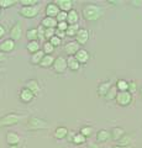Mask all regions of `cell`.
<instances>
[{
	"label": "cell",
	"instance_id": "obj_1",
	"mask_svg": "<svg viewBox=\"0 0 142 148\" xmlns=\"http://www.w3.org/2000/svg\"><path fill=\"white\" fill-rule=\"evenodd\" d=\"M103 14H104L103 9L98 5H94V4H88V5H85L83 9H82V15H83V17L88 21L99 20V18H102Z\"/></svg>",
	"mask_w": 142,
	"mask_h": 148
},
{
	"label": "cell",
	"instance_id": "obj_2",
	"mask_svg": "<svg viewBox=\"0 0 142 148\" xmlns=\"http://www.w3.org/2000/svg\"><path fill=\"white\" fill-rule=\"evenodd\" d=\"M22 120V117L20 115L16 114H8L5 116L0 117V127H5V126H11V125H15L17 122H20Z\"/></svg>",
	"mask_w": 142,
	"mask_h": 148
},
{
	"label": "cell",
	"instance_id": "obj_3",
	"mask_svg": "<svg viewBox=\"0 0 142 148\" xmlns=\"http://www.w3.org/2000/svg\"><path fill=\"white\" fill-rule=\"evenodd\" d=\"M116 101L120 106H127L132 101V94L129 91H119L116 96Z\"/></svg>",
	"mask_w": 142,
	"mask_h": 148
},
{
	"label": "cell",
	"instance_id": "obj_4",
	"mask_svg": "<svg viewBox=\"0 0 142 148\" xmlns=\"http://www.w3.org/2000/svg\"><path fill=\"white\" fill-rule=\"evenodd\" d=\"M38 10H40L38 5H36V6H22L20 9V15L24 16V17H27V18H32L35 16H37Z\"/></svg>",
	"mask_w": 142,
	"mask_h": 148
},
{
	"label": "cell",
	"instance_id": "obj_5",
	"mask_svg": "<svg viewBox=\"0 0 142 148\" xmlns=\"http://www.w3.org/2000/svg\"><path fill=\"white\" fill-rule=\"evenodd\" d=\"M67 68V59L63 57H57L53 64V71L56 73H63Z\"/></svg>",
	"mask_w": 142,
	"mask_h": 148
},
{
	"label": "cell",
	"instance_id": "obj_6",
	"mask_svg": "<svg viewBox=\"0 0 142 148\" xmlns=\"http://www.w3.org/2000/svg\"><path fill=\"white\" fill-rule=\"evenodd\" d=\"M29 126L34 130H42V128H47L48 127V123L42 119H36V117H32L29 121Z\"/></svg>",
	"mask_w": 142,
	"mask_h": 148
},
{
	"label": "cell",
	"instance_id": "obj_7",
	"mask_svg": "<svg viewBox=\"0 0 142 148\" xmlns=\"http://www.w3.org/2000/svg\"><path fill=\"white\" fill-rule=\"evenodd\" d=\"M15 49V41H12L11 38H8L5 41H3L0 43V52L3 53H10Z\"/></svg>",
	"mask_w": 142,
	"mask_h": 148
},
{
	"label": "cell",
	"instance_id": "obj_8",
	"mask_svg": "<svg viewBox=\"0 0 142 148\" xmlns=\"http://www.w3.org/2000/svg\"><path fill=\"white\" fill-rule=\"evenodd\" d=\"M59 12H61V9L58 8V5L56 3H49L48 5L46 6V15H47L48 17H54L56 18Z\"/></svg>",
	"mask_w": 142,
	"mask_h": 148
},
{
	"label": "cell",
	"instance_id": "obj_9",
	"mask_svg": "<svg viewBox=\"0 0 142 148\" xmlns=\"http://www.w3.org/2000/svg\"><path fill=\"white\" fill-rule=\"evenodd\" d=\"M22 36V27H21V24L20 22H17L12 26V29L10 31V37L12 41H19Z\"/></svg>",
	"mask_w": 142,
	"mask_h": 148
},
{
	"label": "cell",
	"instance_id": "obj_10",
	"mask_svg": "<svg viewBox=\"0 0 142 148\" xmlns=\"http://www.w3.org/2000/svg\"><path fill=\"white\" fill-rule=\"evenodd\" d=\"M80 49V45L77 42V41H74V42H68L66 43L64 46V51H66V53L67 54H69V56H75L77 52Z\"/></svg>",
	"mask_w": 142,
	"mask_h": 148
},
{
	"label": "cell",
	"instance_id": "obj_11",
	"mask_svg": "<svg viewBox=\"0 0 142 148\" xmlns=\"http://www.w3.org/2000/svg\"><path fill=\"white\" fill-rule=\"evenodd\" d=\"M35 98V94L30 89H27V88H24V89H21L20 91V99L22 103H30V101H32Z\"/></svg>",
	"mask_w": 142,
	"mask_h": 148
},
{
	"label": "cell",
	"instance_id": "obj_12",
	"mask_svg": "<svg viewBox=\"0 0 142 148\" xmlns=\"http://www.w3.org/2000/svg\"><path fill=\"white\" fill-rule=\"evenodd\" d=\"M74 57H75V59H77V61L79 62L80 64H83V63H86V62L89 61L90 53H89L86 49H82V48H80V49L77 52V54L74 56Z\"/></svg>",
	"mask_w": 142,
	"mask_h": 148
},
{
	"label": "cell",
	"instance_id": "obj_13",
	"mask_svg": "<svg viewBox=\"0 0 142 148\" xmlns=\"http://www.w3.org/2000/svg\"><path fill=\"white\" fill-rule=\"evenodd\" d=\"M75 37H77V42L82 46V45H84V43L88 42L89 32H88V30H85V29H80L79 31H78V34H77Z\"/></svg>",
	"mask_w": 142,
	"mask_h": 148
},
{
	"label": "cell",
	"instance_id": "obj_14",
	"mask_svg": "<svg viewBox=\"0 0 142 148\" xmlns=\"http://www.w3.org/2000/svg\"><path fill=\"white\" fill-rule=\"evenodd\" d=\"M56 4L58 5V8L61 9V11L64 12H69L71 10H73V1L72 0H57Z\"/></svg>",
	"mask_w": 142,
	"mask_h": 148
},
{
	"label": "cell",
	"instance_id": "obj_15",
	"mask_svg": "<svg viewBox=\"0 0 142 148\" xmlns=\"http://www.w3.org/2000/svg\"><path fill=\"white\" fill-rule=\"evenodd\" d=\"M57 25H58V22L54 17L46 16L42 18V21H41V26H43L45 29H56Z\"/></svg>",
	"mask_w": 142,
	"mask_h": 148
},
{
	"label": "cell",
	"instance_id": "obj_16",
	"mask_svg": "<svg viewBox=\"0 0 142 148\" xmlns=\"http://www.w3.org/2000/svg\"><path fill=\"white\" fill-rule=\"evenodd\" d=\"M110 133H111V138L114 141H120L121 138L126 135L125 130H123L122 127H114L111 131H110Z\"/></svg>",
	"mask_w": 142,
	"mask_h": 148
},
{
	"label": "cell",
	"instance_id": "obj_17",
	"mask_svg": "<svg viewBox=\"0 0 142 148\" xmlns=\"http://www.w3.org/2000/svg\"><path fill=\"white\" fill-rule=\"evenodd\" d=\"M20 141H21L20 136L15 132H9L6 135V142L9 143V146H17Z\"/></svg>",
	"mask_w": 142,
	"mask_h": 148
},
{
	"label": "cell",
	"instance_id": "obj_18",
	"mask_svg": "<svg viewBox=\"0 0 142 148\" xmlns=\"http://www.w3.org/2000/svg\"><path fill=\"white\" fill-rule=\"evenodd\" d=\"M67 67L71 69V71L75 72V71H79L80 68V63L77 61L74 56H69V57L67 58Z\"/></svg>",
	"mask_w": 142,
	"mask_h": 148
},
{
	"label": "cell",
	"instance_id": "obj_19",
	"mask_svg": "<svg viewBox=\"0 0 142 148\" xmlns=\"http://www.w3.org/2000/svg\"><path fill=\"white\" fill-rule=\"evenodd\" d=\"M111 82L110 80H108V82H104V83H102V84L99 85V88H98V94L100 95V96H104L105 98V95L108 94V91L111 89Z\"/></svg>",
	"mask_w": 142,
	"mask_h": 148
},
{
	"label": "cell",
	"instance_id": "obj_20",
	"mask_svg": "<svg viewBox=\"0 0 142 148\" xmlns=\"http://www.w3.org/2000/svg\"><path fill=\"white\" fill-rule=\"evenodd\" d=\"M111 138V133L106 130H100L97 133V142H106Z\"/></svg>",
	"mask_w": 142,
	"mask_h": 148
},
{
	"label": "cell",
	"instance_id": "obj_21",
	"mask_svg": "<svg viewBox=\"0 0 142 148\" xmlns=\"http://www.w3.org/2000/svg\"><path fill=\"white\" fill-rule=\"evenodd\" d=\"M25 88H27V89H30L31 91L34 92L35 95L37 94L38 90H40L38 82H37V80H35V79H30V80H27V82H26V86H25Z\"/></svg>",
	"mask_w": 142,
	"mask_h": 148
},
{
	"label": "cell",
	"instance_id": "obj_22",
	"mask_svg": "<svg viewBox=\"0 0 142 148\" xmlns=\"http://www.w3.org/2000/svg\"><path fill=\"white\" fill-rule=\"evenodd\" d=\"M78 20H79V15H78L77 10H71L67 15V22L69 25H77Z\"/></svg>",
	"mask_w": 142,
	"mask_h": 148
},
{
	"label": "cell",
	"instance_id": "obj_23",
	"mask_svg": "<svg viewBox=\"0 0 142 148\" xmlns=\"http://www.w3.org/2000/svg\"><path fill=\"white\" fill-rule=\"evenodd\" d=\"M68 133H69L68 132V130L66 127L61 126V127L56 128V131H54V137H56L57 140H63V138H66L68 136Z\"/></svg>",
	"mask_w": 142,
	"mask_h": 148
},
{
	"label": "cell",
	"instance_id": "obj_24",
	"mask_svg": "<svg viewBox=\"0 0 142 148\" xmlns=\"http://www.w3.org/2000/svg\"><path fill=\"white\" fill-rule=\"evenodd\" d=\"M54 61H56V58H53L52 56H48V54H46L45 57H43V59H42V62L40 63V66H41V67H43V68L53 67Z\"/></svg>",
	"mask_w": 142,
	"mask_h": 148
},
{
	"label": "cell",
	"instance_id": "obj_25",
	"mask_svg": "<svg viewBox=\"0 0 142 148\" xmlns=\"http://www.w3.org/2000/svg\"><path fill=\"white\" fill-rule=\"evenodd\" d=\"M45 52L43 51H38V52H36V53H34L32 54V57H31V63L32 64H40L41 62H42V59H43V57H45Z\"/></svg>",
	"mask_w": 142,
	"mask_h": 148
},
{
	"label": "cell",
	"instance_id": "obj_26",
	"mask_svg": "<svg viewBox=\"0 0 142 148\" xmlns=\"http://www.w3.org/2000/svg\"><path fill=\"white\" fill-rule=\"evenodd\" d=\"M27 51H29L30 53H36L40 51V43L38 41H30L29 43H27Z\"/></svg>",
	"mask_w": 142,
	"mask_h": 148
},
{
	"label": "cell",
	"instance_id": "obj_27",
	"mask_svg": "<svg viewBox=\"0 0 142 148\" xmlns=\"http://www.w3.org/2000/svg\"><path fill=\"white\" fill-rule=\"evenodd\" d=\"M80 29H79V26L78 25H69L68 26V29H67V31H66V36L74 37V36H77V34H78V31Z\"/></svg>",
	"mask_w": 142,
	"mask_h": 148
},
{
	"label": "cell",
	"instance_id": "obj_28",
	"mask_svg": "<svg viewBox=\"0 0 142 148\" xmlns=\"http://www.w3.org/2000/svg\"><path fill=\"white\" fill-rule=\"evenodd\" d=\"M26 37L30 41H37L38 40V31L37 29H30L26 32Z\"/></svg>",
	"mask_w": 142,
	"mask_h": 148
},
{
	"label": "cell",
	"instance_id": "obj_29",
	"mask_svg": "<svg viewBox=\"0 0 142 148\" xmlns=\"http://www.w3.org/2000/svg\"><path fill=\"white\" fill-rule=\"evenodd\" d=\"M116 88L119 91H129V82L123 79H119L116 82Z\"/></svg>",
	"mask_w": 142,
	"mask_h": 148
},
{
	"label": "cell",
	"instance_id": "obj_30",
	"mask_svg": "<svg viewBox=\"0 0 142 148\" xmlns=\"http://www.w3.org/2000/svg\"><path fill=\"white\" fill-rule=\"evenodd\" d=\"M131 142H132L131 136L130 135H125L120 141H117V146H120V147H127V146L131 145Z\"/></svg>",
	"mask_w": 142,
	"mask_h": 148
},
{
	"label": "cell",
	"instance_id": "obj_31",
	"mask_svg": "<svg viewBox=\"0 0 142 148\" xmlns=\"http://www.w3.org/2000/svg\"><path fill=\"white\" fill-rule=\"evenodd\" d=\"M117 88H116V85L115 86H111V89H110L109 91H108V94L105 95V99L106 100H113V99H116V96H117Z\"/></svg>",
	"mask_w": 142,
	"mask_h": 148
},
{
	"label": "cell",
	"instance_id": "obj_32",
	"mask_svg": "<svg viewBox=\"0 0 142 148\" xmlns=\"http://www.w3.org/2000/svg\"><path fill=\"white\" fill-rule=\"evenodd\" d=\"M85 141H86V137H84L82 133H75L72 143H74V145H83V143H85Z\"/></svg>",
	"mask_w": 142,
	"mask_h": 148
},
{
	"label": "cell",
	"instance_id": "obj_33",
	"mask_svg": "<svg viewBox=\"0 0 142 148\" xmlns=\"http://www.w3.org/2000/svg\"><path fill=\"white\" fill-rule=\"evenodd\" d=\"M79 133H82L84 137H90L91 135H93V127H91V126H84V127H82Z\"/></svg>",
	"mask_w": 142,
	"mask_h": 148
},
{
	"label": "cell",
	"instance_id": "obj_34",
	"mask_svg": "<svg viewBox=\"0 0 142 148\" xmlns=\"http://www.w3.org/2000/svg\"><path fill=\"white\" fill-rule=\"evenodd\" d=\"M43 52H45V54H48V56H51V53L53 52V51H54V47H53V46H52V43L51 42H49V41H48V42H46L45 45H43Z\"/></svg>",
	"mask_w": 142,
	"mask_h": 148
},
{
	"label": "cell",
	"instance_id": "obj_35",
	"mask_svg": "<svg viewBox=\"0 0 142 148\" xmlns=\"http://www.w3.org/2000/svg\"><path fill=\"white\" fill-rule=\"evenodd\" d=\"M54 36H56V29H46L45 30V38L51 40Z\"/></svg>",
	"mask_w": 142,
	"mask_h": 148
},
{
	"label": "cell",
	"instance_id": "obj_36",
	"mask_svg": "<svg viewBox=\"0 0 142 148\" xmlns=\"http://www.w3.org/2000/svg\"><path fill=\"white\" fill-rule=\"evenodd\" d=\"M20 4L24 6H36L38 1L37 0H20Z\"/></svg>",
	"mask_w": 142,
	"mask_h": 148
},
{
	"label": "cell",
	"instance_id": "obj_37",
	"mask_svg": "<svg viewBox=\"0 0 142 148\" xmlns=\"http://www.w3.org/2000/svg\"><path fill=\"white\" fill-rule=\"evenodd\" d=\"M15 3H16L15 0H0V6L1 8H10Z\"/></svg>",
	"mask_w": 142,
	"mask_h": 148
},
{
	"label": "cell",
	"instance_id": "obj_38",
	"mask_svg": "<svg viewBox=\"0 0 142 148\" xmlns=\"http://www.w3.org/2000/svg\"><path fill=\"white\" fill-rule=\"evenodd\" d=\"M67 15H68V12H64V11H61L58 14V16L56 17V20L57 22H66L67 21Z\"/></svg>",
	"mask_w": 142,
	"mask_h": 148
},
{
	"label": "cell",
	"instance_id": "obj_39",
	"mask_svg": "<svg viewBox=\"0 0 142 148\" xmlns=\"http://www.w3.org/2000/svg\"><path fill=\"white\" fill-rule=\"evenodd\" d=\"M49 42L52 43L53 47H58V46H61V45H62V38H59V37L54 36V37H52V38L49 40Z\"/></svg>",
	"mask_w": 142,
	"mask_h": 148
},
{
	"label": "cell",
	"instance_id": "obj_40",
	"mask_svg": "<svg viewBox=\"0 0 142 148\" xmlns=\"http://www.w3.org/2000/svg\"><path fill=\"white\" fill-rule=\"evenodd\" d=\"M68 26L69 25H67V21L66 22H58V25H57V30H61V31H67L68 29Z\"/></svg>",
	"mask_w": 142,
	"mask_h": 148
},
{
	"label": "cell",
	"instance_id": "obj_41",
	"mask_svg": "<svg viewBox=\"0 0 142 148\" xmlns=\"http://www.w3.org/2000/svg\"><path fill=\"white\" fill-rule=\"evenodd\" d=\"M137 90V85L135 82H130L129 83V92H131V94H134V92Z\"/></svg>",
	"mask_w": 142,
	"mask_h": 148
},
{
	"label": "cell",
	"instance_id": "obj_42",
	"mask_svg": "<svg viewBox=\"0 0 142 148\" xmlns=\"http://www.w3.org/2000/svg\"><path fill=\"white\" fill-rule=\"evenodd\" d=\"M45 27L43 26H40L37 31H38V38H45Z\"/></svg>",
	"mask_w": 142,
	"mask_h": 148
},
{
	"label": "cell",
	"instance_id": "obj_43",
	"mask_svg": "<svg viewBox=\"0 0 142 148\" xmlns=\"http://www.w3.org/2000/svg\"><path fill=\"white\" fill-rule=\"evenodd\" d=\"M56 36L59 37V38H63L66 36V32L64 31H61V30H56Z\"/></svg>",
	"mask_w": 142,
	"mask_h": 148
},
{
	"label": "cell",
	"instance_id": "obj_44",
	"mask_svg": "<svg viewBox=\"0 0 142 148\" xmlns=\"http://www.w3.org/2000/svg\"><path fill=\"white\" fill-rule=\"evenodd\" d=\"M4 35H5V29H4L3 25H0V38H3Z\"/></svg>",
	"mask_w": 142,
	"mask_h": 148
},
{
	"label": "cell",
	"instance_id": "obj_45",
	"mask_svg": "<svg viewBox=\"0 0 142 148\" xmlns=\"http://www.w3.org/2000/svg\"><path fill=\"white\" fill-rule=\"evenodd\" d=\"M88 148H100V146L97 145V143H89V145H88Z\"/></svg>",
	"mask_w": 142,
	"mask_h": 148
},
{
	"label": "cell",
	"instance_id": "obj_46",
	"mask_svg": "<svg viewBox=\"0 0 142 148\" xmlns=\"http://www.w3.org/2000/svg\"><path fill=\"white\" fill-rule=\"evenodd\" d=\"M6 59V57H5V54H4L3 52H0V62H4Z\"/></svg>",
	"mask_w": 142,
	"mask_h": 148
},
{
	"label": "cell",
	"instance_id": "obj_47",
	"mask_svg": "<svg viewBox=\"0 0 142 148\" xmlns=\"http://www.w3.org/2000/svg\"><path fill=\"white\" fill-rule=\"evenodd\" d=\"M132 4H135V6H140L141 1H132Z\"/></svg>",
	"mask_w": 142,
	"mask_h": 148
},
{
	"label": "cell",
	"instance_id": "obj_48",
	"mask_svg": "<svg viewBox=\"0 0 142 148\" xmlns=\"http://www.w3.org/2000/svg\"><path fill=\"white\" fill-rule=\"evenodd\" d=\"M9 148H19V146H9Z\"/></svg>",
	"mask_w": 142,
	"mask_h": 148
},
{
	"label": "cell",
	"instance_id": "obj_49",
	"mask_svg": "<svg viewBox=\"0 0 142 148\" xmlns=\"http://www.w3.org/2000/svg\"><path fill=\"white\" fill-rule=\"evenodd\" d=\"M110 4H119V1H109Z\"/></svg>",
	"mask_w": 142,
	"mask_h": 148
},
{
	"label": "cell",
	"instance_id": "obj_50",
	"mask_svg": "<svg viewBox=\"0 0 142 148\" xmlns=\"http://www.w3.org/2000/svg\"><path fill=\"white\" fill-rule=\"evenodd\" d=\"M111 148H122V147H120V146H114V147H111Z\"/></svg>",
	"mask_w": 142,
	"mask_h": 148
},
{
	"label": "cell",
	"instance_id": "obj_51",
	"mask_svg": "<svg viewBox=\"0 0 142 148\" xmlns=\"http://www.w3.org/2000/svg\"><path fill=\"white\" fill-rule=\"evenodd\" d=\"M140 94H141V98H142V88H141V90H140Z\"/></svg>",
	"mask_w": 142,
	"mask_h": 148
},
{
	"label": "cell",
	"instance_id": "obj_52",
	"mask_svg": "<svg viewBox=\"0 0 142 148\" xmlns=\"http://www.w3.org/2000/svg\"><path fill=\"white\" fill-rule=\"evenodd\" d=\"M0 12H1V6H0Z\"/></svg>",
	"mask_w": 142,
	"mask_h": 148
}]
</instances>
